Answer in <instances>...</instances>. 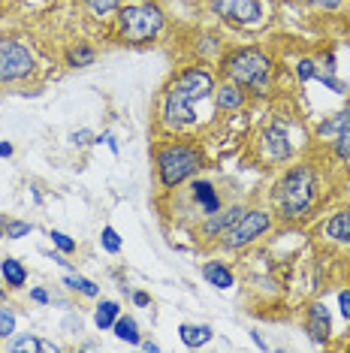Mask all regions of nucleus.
Here are the masks:
<instances>
[{
    "label": "nucleus",
    "instance_id": "obj_36",
    "mask_svg": "<svg viewBox=\"0 0 350 353\" xmlns=\"http://www.w3.org/2000/svg\"><path fill=\"white\" fill-rule=\"evenodd\" d=\"M94 145H109V151H112V154H118V151H121V145H118V142H115V136L112 133H97V136H94Z\"/></svg>",
    "mask_w": 350,
    "mask_h": 353
},
{
    "label": "nucleus",
    "instance_id": "obj_4",
    "mask_svg": "<svg viewBox=\"0 0 350 353\" xmlns=\"http://www.w3.org/2000/svg\"><path fill=\"white\" fill-rule=\"evenodd\" d=\"M218 76L236 82L238 88L248 91L251 100H269L275 88V58L260 46H233L224 49L218 61Z\"/></svg>",
    "mask_w": 350,
    "mask_h": 353
},
{
    "label": "nucleus",
    "instance_id": "obj_26",
    "mask_svg": "<svg viewBox=\"0 0 350 353\" xmlns=\"http://www.w3.org/2000/svg\"><path fill=\"white\" fill-rule=\"evenodd\" d=\"M6 353H39V335L34 332H15L6 341Z\"/></svg>",
    "mask_w": 350,
    "mask_h": 353
},
{
    "label": "nucleus",
    "instance_id": "obj_22",
    "mask_svg": "<svg viewBox=\"0 0 350 353\" xmlns=\"http://www.w3.org/2000/svg\"><path fill=\"white\" fill-rule=\"evenodd\" d=\"M112 335L118 341H124V344H130V347H139V341H142V329H139V320L133 317V314H121L115 320V326H112Z\"/></svg>",
    "mask_w": 350,
    "mask_h": 353
},
{
    "label": "nucleus",
    "instance_id": "obj_21",
    "mask_svg": "<svg viewBox=\"0 0 350 353\" xmlns=\"http://www.w3.org/2000/svg\"><path fill=\"white\" fill-rule=\"evenodd\" d=\"M121 314H124V311H121V302L103 299V302H97V308H94V326H97L100 332H112L115 320L121 317Z\"/></svg>",
    "mask_w": 350,
    "mask_h": 353
},
{
    "label": "nucleus",
    "instance_id": "obj_3",
    "mask_svg": "<svg viewBox=\"0 0 350 353\" xmlns=\"http://www.w3.org/2000/svg\"><path fill=\"white\" fill-rule=\"evenodd\" d=\"M209 166L205 148L190 133H157L151 142V170L161 194H175Z\"/></svg>",
    "mask_w": 350,
    "mask_h": 353
},
{
    "label": "nucleus",
    "instance_id": "obj_15",
    "mask_svg": "<svg viewBox=\"0 0 350 353\" xmlns=\"http://www.w3.org/2000/svg\"><path fill=\"white\" fill-rule=\"evenodd\" d=\"M200 275L209 287L214 290H233L236 287V269L229 266L227 260H220V256H212V260H205L200 266Z\"/></svg>",
    "mask_w": 350,
    "mask_h": 353
},
{
    "label": "nucleus",
    "instance_id": "obj_5",
    "mask_svg": "<svg viewBox=\"0 0 350 353\" xmlns=\"http://www.w3.org/2000/svg\"><path fill=\"white\" fill-rule=\"evenodd\" d=\"M166 10L157 0H124L121 10L112 15V39L130 49H142L163 37Z\"/></svg>",
    "mask_w": 350,
    "mask_h": 353
},
{
    "label": "nucleus",
    "instance_id": "obj_18",
    "mask_svg": "<svg viewBox=\"0 0 350 353\" xmlns=\"http://www.w3.org/2000/svg\"><path fill=\"white\" fill-rule=\"evenodd\" d=\"M61 287L73 296H82V299H100V284L82 275L79 269H67V275L61 278Z\"/></svg>",
    "mask_w": 350,
    "mask_h": 353
},
{
    "label": "nucleus",
    "instance_id": "obj_31",
    "mask_svg": "<svg viewBox=\"0 0 350 353\" xmlns=\"http://www.w3.org/2000/svg\"><path fill=\"white\" fill-rule=\"evenodd\" d=\"M314 82H320L326 91L338 94V97H347V94H350V85H347V82H341L336 73H320V70H317V79H314Z\"/></svg>",
    "mask_w": 350,
    "mask_h": 353
},
{
    "label": "nucleus",
    "instance_id": "obj_29",
    "mask_svg": "<svg viewBox=\"0 0 350 353\" xmlns=\"http://www.w3.org/2000/svg\"><path fill=\"white\" fill-rule=\"evenodd\" d=\"M49 242H52L54 251H61V254H67V256H73L79 251V242H76L73 236H67L63 230H52L49 232Z\"/></svg>",
    "mask_w": 350,
    "mask_h": 353
},
{
    "label": "nucleus",
    "instance_id": "obj_25",
    "mask_svg": "<svg viewBox=\"0 0 350 353\" xmlns=\"http://www.w3.org/2000/svg\"><path fill=\"white\" fill-rule=\"evenodd\" d=\"M293 76H296L299 88L311 85L317 79V58H311V54H299V58L293 61Z\"/></svg>",
    "mask_w": 350,
    "mask_h": 353
},
{
    "label": "nucleus",
    "instance_id": "obj_38",
    "mask_svg": "<svg viewBox=\"0 0 350 353\" xmlns=\"http://www.w3.org/2000/svg\"><path fill=\"white\" fill-rule=\"evenodd\" d=\"M130 302L136 305V308H148V305H151V293H145V290H130Z\"/></svg>",
    "mask_w": 350,
    "mask_h": 353
},
{
    "label": "nucleus",
    "instance_id": "obj_42",
    "mask_svg": "<svg viewBox=\"0 0 350 353\" xmlns=\"http://www.w3.org/2000/svg\"><path fill=\"white\" fill-rule=\"evenodd\" d=\"M139 347H142V350H148V353H157V350H161V344L151 341V339H142V341H139Z\"/></svg>",
    "mask_w": 350,
    "mask_h": 353
},
{
    "label": "nucleus",
    "instance_id": "obj_19",
    "mask_svg": "<svg viewBox=\"0 0 350 353\" xmlns=\"http://www.w3.org/2000/svg\"><path fill=\"white\" fill-rule=\"evenodd\" d=\"M97 58H100V52L91 43H70L63 49V67L67 70H88L97 63Z\"/></svg>",
    "mask_w": 350,
    "mask_h": 353
},
{
    "label": "nucleus",
    "instance_id": "obj_2",
    "mask_svg": "<svg viewBox=\"0 0 350 353\" xmlns=\"http://www.w3.org/2000/svg\"><path fill=\"white\" fill-rule=\"evenodd\" d=\"M323 203V170L314 160H290L269 188V208L284 227L311 221Z\"/></svg>",
    "mask_w": 350,
    "mask_h": 353
},
{
    "label": "nucleus",
    "instance_id": "obj_40",
    "mask_svg": "<svg viewBox=\"0 0 350 353\" xmlns=\"http://www.w3.org/2000/svg\"><path fill=\"white\" fill-rule=\"evenodd\" d=\"M12 154H15V145H12V142H10V139H0V157L6 160V157H12Z\"/></svg>",
    "mask_w": 350,
    "mask_h": 353
},
{
    "label": "nucleus",
    "instance_id": "obj_12",
    "mask_svg": "<svg viewBox=\"0 0 350 353\" xmlns=\"http://www.w3.org/2000/svg\"><path fill=\"white\" fill-rule=\"evenodd\" d=\"M302 329L317 347H332V314L323 299H314L302 308Z\"/></svg>",
    "mask_w": 350,
    "mask_h": 353
},
{
    "label": "nucleus",
    "instance_id": "obj_37",
    "mask_svg": "<svg viewBox=\"0 0 350 353\" xmlns=\"http://www.w3.org/2000/svg\"><path fill=\"white\" fill-rule=\"evenodd\" d=\"M30 302L34 305H52V293L45 287H30Z\"/></svg>",
    "mask_w": 350,
    "mask_h": 353
},
{
    "label": "nucleus",
    "instance_id": "obj_45",
    "mask_svg": "<svg viewBox=\"0 0 350 353\" xmlns=\"http://www.w3.org/2000/svg\"><path fill=\"white\" fill-rule=\"evenodd\" d=\"M344 350H347V353H350V339H347V341H344Z\"/></svg>",
    "mask_w": 350,
    "mask_h": 353
},
{
    "label": "nucleus",
    "instance_id": "obj_11",
    "mask_svg": "<svg viewBox=\"0 0 350 353\" xmlns=\"http://www.w3.org/2000/svg\"><path fill=\"white\" fill-rule=\"evenodd\" d=\"M185 199H187V205H190V212H194V223L205 218V214H212V212H218V208H224V194H220V188L214 184L209 175H194L185 188Z\"/></svg>",
    "mask_w": 350,
    "mask_h": 353
},
{
    "label": "nucleus",
    "instance_id": "obj_41",
    "mask_svg": "<svg viewBox=\"0 0 350 353\" xmlns=\"http://www.w3.org/2000/svg\"><path fill=\"white\" fill-rule=\"evenodd\" d=\"M248 335H251V341H254V344H257V347H260V350H269V344H266V339H262V335L257 332V329H251V332H248Z\"/></svg>",
    "mask_w": 350,
    "mask_h": 353
},
{
    "label": "nucleus",
    "instance_id": "obj_20",
    "mask_svg": "<svg viewBox=\"0 0 350 353\" xmlns=\"http://www.w3.org/2000/svg\"><path fill=\"white\" fill-rule=\"evenodd\" d=\"M214 339V329L209 323H181L178 326V341L187 350H200Z\"/></svg>",
    "mask_w": 350,
    "mask_h": 353
},
{
    "label": "nucleus",
    "instance_id": "obj_7",
    "mask_svg": "<svg viewBox=\"0 0 350 353\" xmlns=\"http://www.w3.org/2000/svg\"><path fill=\"white\" fill-rule=\"evenodd\" d=\"M254 157H257L260 166H269V170H281L296 157V145H293L290 130L281 118H269L257 130V136H254Z\"/></svg>",
    "mask_w": 350,
    "mask_h": 353
},
{
    "label": "nucleus",
    "instance_id": "obj_43",
    "mask_svg": "<svg viewBox=\"0 0 350 353\" xmlns=\"http://www.w3.org/2000/svg\"><path fill=\"white\" fill-rule=\"evenodd\" d=\"M6 221H10V218H6V214H0V242L6 239Z\"/></svg>",
    "mask_w": 350,
    "mask_h": 353
},
{
    "label": "nucleus",
    "instance_id": "obj_39",
    "mask_svg": "<svg viewBox=\"0 0 350 353\" xmlns=\"http://www.w3.org/2000/svg\"><path fill=\"white\" fill-rule=\"evenodd\" d=\"M61 350H63V344L52 339H39V353H61Z\"/></svg>",
    "mask_w": 350,
    "mask_h": 353
},
{
    "label": "nucleus",
    "instance_id": "obj_28",
    "mask_svg": "<svg viewBox=\"0 0 350 353\" xmlns=\"http://www.w3.org/2000/svg\"><path fill=\"white\" fill-rule=\"evenodd\" d=\"M100 245H103V251L106 254H121V248H124V239L118 236V230L112 227V223H106V227L100 230Z\"/></svg>",
    "mask_w": 350,
    "mask_h": 353
},
{
    "label": "nucleus",
    "instance_id": "obj_44",
    "mask_svg": "<svg viewBox=\"0 0 350 353\" xmlns=\"http://www.w3.org/2000/svg\"><path fill=\"white\" fill-rule=\"evenodd\" d=\"M347 281H350V254H347Z\"/></svg>",
    "mask_w": 350,
    "mask_h": 353
},
{
    "label": "nucleus",
    "instance_id": "obj_10",
    "mask_svg": "<svg viewBox=\"0 0 350 353\" xmlns=\"http://www.w3.org/2000/svg\"><path fill=\"white\" fill-rule=\"evenodd\" d=\"M245 208H248V203L245 199H233V203H227L224 208H218V212L205 214V218H200L194 223V236L196 242L205 245V248H218V242L229 232V227L242 218Z\"/></svg>",
    "mask_w": 350,
    "mask_h": 353
},
{
    "label": "nucleus",
    "instance_id": "obj_1",
    "mask_svg": "<svg viewBox=\"0 0 350 353\" xmlns=\"http://www.w3.org/2000/svg\"><path fill=\"white\" fill-rule=\"evenodd\" d=\"M218 73L203 61L185 63L166 79L154 103V127L157 133H190L205 127L200 106H214Z\"/></svg>",
    "mask_w": 350,
    "mask_h": 353
},
{
    "label": "nucleus",
    "instance_id": "obj_6",
    "mask_svg": "<svg viewBox=\"0 0 350 353\" xmlns=\"http://www.w3.org/2000/svg\"><path fill=\"white\" fill-rule=\"evenodd\" d=\"M278 227L275 214L269 205H248L245 214L238 218L229 232L218 242V251L220 254H242V251H251L254 245H260L262 239L269 236Z\"/></svg>",
    "mask_w": 350,
    "mask_h": 353
},
{
    "label": "nucleus",
    "instance_id": "obj_17",
    "mask_svg": "<svg viewBox=\"0 0 350 353\" xmlns=\"http://www.w3.org/2000/svg\"><path fill=\"white\" fill-rule=\"evenodd\" d=\"M0 278H3L6 290H25V287H28V278H30V272H28V266L19 260V256L6 254L3 260H0Z\"/></svg>",
    "mask_w": 350,
    "mask_h": 353
},
{
    "label": "nucleus",
    "instance_id": "obj_27",
    "mask_svg": "<svg viewBox=\"0 0 350 353\" xmlns=\"http://www.w3.org/2000/svg\"><path fill=\"white\" fill-rule=\"evenodd\" d=\"M19 332V317L10 305H0V341H10Z\"/></svg>",
    "mask_w": 350,
    "mask_h": 353
},
{
    "label": "nucleus",
    "instance_id": "obj_33",
    "mask_svg": "<svg viewBox=\"0 0 350 353\" xmlns=\"http://www.w3.org/2000/svg\"><path fill=\"white\" fill-rule=\"evenodd\" d=\"M317 70L320 73H338V58H336V52H323L320 58H317Z\"/></svg>",
    "mask_w": 350,
    "mask_h": 353
},
{
    "label": "nucleus",
    "instance_id": "obj_35",
    "mask_svg": "<svg viewBox=\"0 0 350 353\" xmlns=\"http://www.w3.org/2000/svg\"><path fill=\"white\" fill-rule=\"evenodd\" d=\"M338 314L344 317V323H350V287L338 290Z\"/></svg>",
    "mask_w": 350,
    "mask_h": 353
},
{
    "label": "nucleus",
    "instance_id": "obj_32",
    "mask_svg": "<svg viewBox=\"0 0 350 353\" xmlns=\"http://www.w3.org/2000/svg\"><path fill=\"white\" fill-rule=\"evenodd\" d=\"M296 3L308 6V10H317V12H338V10H344L347 0H296Z\"/></svg>",
    "mask_w": 350,
    "mask_h": 353
},
{
    "label": "nucleus",
    "instance_id": "obj_9",
    "mask_svg": "<svg viewBox=\"0 0 350 353\" xmlns=\"http://www.w3.org/2000/svg\"><path fill=\"white\" fill-rule=\"evenodd\" d=\"M205 12L236 30H260L266 25V0H203Z\"/></svg>",
    "mask_w": 350,
    "mask_h": 353
},
{
    "label": "nucleus",
    "instance_id": "obj_23",
    "mask_svg": "<svg viewBox=\"0 0 350 353\" xmlns=\"http://www.w3.org/2000/svg\"><path fill=\"white\" fill-rule=\"evenodd\" d=\"M79 3L94 21H112V15L121 10L124 0H79Z\"/></svg>",
    "mask_w": 350,
    "mask_h": 353
},
{
    "label": "nucleus",
    "instance_id": "obj_30",
    "mask_svg": "<svg viewBox=\"0 0 350 353\" xmlns=\"http://www.w3.org/2000/svg\"><path fill=\"white\" fill-rule=\"evenodd\" d=\"M34 221H21V218H10L6 221V239H12V242H19V239L25 236H34Z\"/></svg>",
    "mask_w": 350,
    "mask_h": 353
},
{
    "label": "nucleus",
    "instance_id": "obj_8",
    "mask_svg": "<svg viewBox=\"0 0 350 353\" xmlns=\"http://www.w3.org/2000/svg\"><path fill=\"white\" fill-rule=\"evenodd\" d=\"M37 76V54L19 37L0 34V88L25 85Z\"/></svg>",
    "mask_w": 350,
    "mask_h": 353
},
{
    "label": "nucleus",
    "instance_id": "obj_13",
    "mask_svg": "<svg viewBox=\"0 0 350 353\" xmlns=\"http://www.w3.org/2000/svg\"><path fill=\"white\" fill-rule=\"evenodd\" d=\"M320 242L329 248H350V205H341L320 221Z\"/></svg>",
    "mask_w": 350,
    "mask_h": 353
},
{
    "label": "nucleus",
    "instance_id": "obj_16",
    "mask_svg": "<svg viewBox=\"0 0 350 353\" xmlns=\"http://www.w3.org/2000/svg\"><path fill=\"white\" fill-rule=\"evenodd\" d=\"M347 121H350V100H347L341 109L329 112L326 118H320V121H317V127H314V139H317V142H323V145H329V142L336 139L341 130H344V124H347Z\"/></svg>",
    "mask_w": 350,
    "mask_h": 353
},
{
    "label": "nucleus",
    "instance_id": "obj_24",
    "mask_svg": "<svg viewBox=\"0 0 350 353\" xmlns=\"http://www.w3.org/2000/svg\"><path fill=\"white\" fill-rule=\"evenodd\" d=\"M329 157L336 160V163H341V166H350V121L344 124V130H341L336 139L329 142Z\"/></svg>",
    "mask_w": 350,
    "mask_h": 353
},
{
    "label": "nucleus",
    "instance_id": "obj_34",
    "mask_svg": "<svg viewBox=\"0 0 350 353\" xmlns=\"http://www.w3.org/2000/svg\"><path fill=\"white\" fill-rule=\"evenodd\" d=\"M94 130H88V127H82V130H73L70 133V142H73L76 148H88V145H94Z\"/></svg>",
    "mask_w": 350,
    "mask_h": 353
},
{
    "label": "nucleus",
    "instance_id": "obj_14",
    "mask_svg": "<svg viewBox=\"0 0 350 353\" xmlns=\"http://www.w3.org/2000/svg\"><path fill=\"white\" fill-rule=\"evenodd\" d=\"M248 103H251L248 91H245V88H238L236 82H229V79H220L218 88H214V112L236 115V112H242Z\"/></svg>",
    "mask_w": 350,
    "mask_h": 353
}]
</instances>
